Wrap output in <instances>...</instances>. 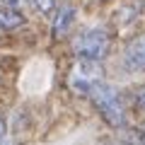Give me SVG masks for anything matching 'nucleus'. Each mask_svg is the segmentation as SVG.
I'll list each match as a JSON object with an SVG mask.
<instances>
[{"instance_id":"nucleus-1","label":"nucleus","mask_w":145,"mask_h":145,"mask_svg":"<svg viewBox=\"0 0 145 145\" xmlns=\"http://www.w3.org/2000/svg\"><path fill=\"white\" fill-rule=\"evenodd\" d=\"M87 97L92 99V104L97 106V111L102 114V119L106 121L109 126H116V128L126 126V109H123V104H121L119 92H116L111 85L99 82Z\"/></svg>"},{"instance_id":"nucleus-2","label":"nucleus","mask_w":145,"mask_h":145,"mask_svg":"<svg viewBox=\"0 0 145 145\" xmlns=\"http://www.w3.org/2000/svg\"><path fill=\"white\" fill-rule=\"evenodd\" d=\"M109 48H111V36L106 29L102 27H89V29L80 31L72 41V51L78 58H87V61H99L109 56Z\"/></svg>"},{"instance_id":"nucleus-3","label":"nucleus","mask_w":145,"mask_h":145,"mask_svg":"<svg viewBox=\"0 0 145 145\" xmlns=\"http://www.w3.org/2000/svg\"><path fill=\"white\" fill-rule=\"evenodd\" d=\"M99 82H104V70L99 65V61L78 58V63L70 68V75H68L70 89L78 94H89Z\"/></svg>"},{"instance_id":"nucleus-4","label":"nucleus","mask_w":145,"mask_h":145,"mask_svg":"<svg viewBox=\"0 0 145 145\" xmlns=\"http://www.w3.org/2000/svg\"><path fill=\"white\" fill-rule=\"evenodd\" d=\"M123 65L131 72H143L145 70V34L135 36L126 44L123 48Z\"/></svg>"},{"instance_id":"nucleus-5","label":"nucleus","mask_w":145,"mask_h":145,"mask_svg":"<svg viewBox=\"0 0 145 145\" xmlns=\"http://www.w3.org/2000/svg\"><path fill=\"white\" fill-rule=\"evenodd\" d=\"M72 22H75V10H72L70 5H63L61 10L56 12V17H53V36H56V39L65 36L68 31H70Z\"/></svg>"},{"instance_id":"nucleus-6","label":"nucleus","mask_w":145,"mask_h":145,"mask_svg":"<svg viewBox=\"0 0 145 145\" xmlns=\"http://www.w3.org/2000/svg\"><path fill=\"white\" fill-rule=\"evenodd\" d=\"M24 24V15L17 12V7L12 5H0V29L3 31H10V29H17V27Z\"/></svg>"},{"instance_id":"nucleus-7","label":"nucleus","mask_w":145,"mask_h":145,"mask_svg":"<svg viewBox=\"0 0 145 145\" xmlns=\"http://www.w3.org/2000/svg\"><path fill=\"white\" fill-rule=\"evenodd\" d=\"M123 140H126V145H145V133L138 128H128L123 133Z\"/></svg>"},{"instance_id":"nucleus-8","label":"nucleus","mask_w":145,"mask_h":145,"mask_svg":"<svg viewBox=\"0 0 145 145\" xmlns=\"http://www.w3.org/2000/svg\"><path fill=\"white\" fill-rule=\"evenodd\" d=\"M34 5L39 7L41 12H51L53 5H56V0H34Z\"/></svg>"},{"instance_id":"nucleus-9","label":"nucleus","mask_w":145,"mask_h":145,"mask_svg":"<svg viewBox=\"0 0 145 145\" xmlns=\"http://www.w3.org/2000/svg\"><path fill=\"white\" fill-rule=\"evenodd\" d=\"M135 104H138V106L145 111V85L138 89V92H135Z\"/></svg>"},{"instance_id":"nucleus-10","label":"nucleus","mask_w":145,"mask_h":145,"mask_svg":"<svg viewBox=\"0 0 145 145\" xmlns=\"http://www.w3.org/2000/svg\"><path fill=\"white\" fill-rule=\"evenodd\" d=\"M5 5H12V7H24L27 5V0H3Z\"/></svg>"},{"instance_id":"nucleus-11","label":"nucleus","mask_w":145,"mask_h":145,"mask_svg":"<svg viewBox=\"0 0 145 145\" xmlns=\"http://www.w3.org/2000/svg\"><path fill=\"white\" fill-rule=\"evenodd\" d=\"M3 138H5V121L0 119V140H3Z\"/></svg>"}]
</instances>
